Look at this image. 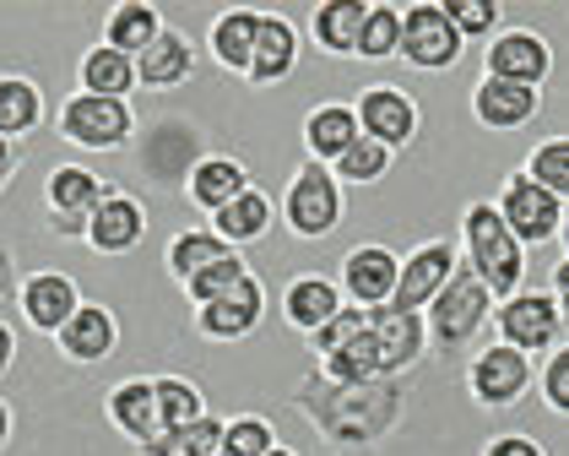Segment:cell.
<instances>
[{
  "mask_svg": "<svg viewBox=\"0 0 569 456\" xmlns=\"http://www.w3.org/2000/svg\"><path fill=\"white\" fill-rule=\"evenodd\" d=\"M222 440V413H201L190 424H174L163 435H152L147 446H136L141 456H212Z\"/></svg>",
  "mask_w": 569,
  "mask_h": 456,
  "instance_id": "cell-34",
  "label": "cell"
},
{
  "mask_svg": "<svg viewBox=\"0 0 569 456\" xmlns=\"http://www.w3.org/2000/svg\"><path fill=\"white\" fill-rule=\"evenodd\" d=\"M17 310H22V320L33 326V331H44V337H54L66 320L82 310V288H77V277L71 272H28L22 282H17Z\"/></svg>",
  "mask_w": 569,
  "mask_h": 456,
  "instance_id": "cell-17",
  "label": "cell"
},
{
  "mask_svg": "<svg viewBox=\"0 0 569 456\" xmlns=\"http://www.w3.org/2000/svg\"><path fill=\"white\" fill-rule=\"evenodd\" d=\"M352 120H358V137L380 141L401 158L418 137V98L407 88H391V82H369L352 98Z\"/></svg>",
  "mask_w": 569,
  "mask_h": 456,
  "instance_id": "cell-12",
  "label": "cell"
},
{
  "mask_svg": "<svg viewBox=\"0 0 569 456\" xmlns=\"http://www.w3.org/2000/svg\"><path fill=\"white\" fill-rule=\"evenodd\" d=\"M17 282H22L17 256H11V245H0V299H17Z\"/></svg>",
  "mask_w": 569,
  "mask_h": 456,
  "instance_id": "cell-46",
  "label": "cell"
},
{
  "mask_svg": "<svg viewBox=\"0 0 569 456\" xmlns=\"http://www.w3.org/2000/svg\"><path fill=\"white\" fill-rule=\"evenodd\" d=\"M493 305H499V299L482 288L478 277L467 272V267H456V272H450V282L439 288L435 299H429V310H423L429 348H435V354H467L482 331H488Z\"/></svg>",
  "mask_w": 569,
  "mask_h": 456,
  "instance_id": "cell-3",
  "label": "cell"
},
{
  "mask_svg": "<svg viewBox=\"0 0 569 456\" xmlns=\"http://www.w3.org/2000/svg\"><path fill=\"white\" fill-rule=\"evenodd\" d=\"M266 456H299V452H293V446H282V440H277V446H271V452H266Z\"/></svg>",
  "mask_w": 569,
  "mask_h": 456,
  "instance_id": "cell-50",
  "label": "cell"
},
{
  "mask_svg": "<svg viewBox=\"0 0 569 456\" xmlns=\"http://www.w3.org/2000/svg\"><path fill=\"white\" fill-rule=\"evenodd\" d=\"M141 239H147V207H141V196L120 190V185H109L103 201L92 207L82 245L98 250V256H131Z\"/></svg>",
  "mask_w": 569,
  "mask_h": 456,
  "instance_id": "cell-15",
  "label": "cell"
},
{
  "mask_svg": "<svg viewBox=\"0 0 569 456\" xmlns=\"http://www.w3.org/2000/svg\"><path fill=\"white\" fill-rule=\"evenodd\" d=\"M299 71V22H288L282 11H261V33H256V54L244 82L250 88H282Z\"/></svg>",
  "mask_w": 569,
  "mask_h": 456,
  "instance_id": "cell-20",
  "label": "cell"
},
{
  "mask_svg": "<svg viewBox=\"0 0 569 456\" xmlns=\"http://www.w3.org/2000/svg\"><path fill=\"white\" fill-rule=\"evenodd\" d=\"M11 435H17V413H11V403L0 397V452L11 446Z\"/></svg>",
  "mask_w": 569,
  "mask_h": 456,
  "instance_id": "cell-49",
  "label": "cell"
},
{
  "mask_svg": "<svg viewBox=\"0 0 569 456\" xmlns=\"http://www.w3.org/2000/svg\"><path fill=\"white\" fill-rule=\"evenodd\" d=\"M337 310H342V288H337V277H326V272H299L288 282V294H282V320L299 337L320 331Z\"/></svg>",
  "mask_w": 569,
  "mask_h": 456,
  "instance_id": "cell-27",
  "label": "cell"
},
{
  "mask_svg": "<svg viewBox=\"0 0 569 456\" xmlns=\"http://www.w3.org/2000/svg\"><path fill=\"white\" fill-rule=\"evenodd\" d=\"M282 228L293 239H331L337 228L348 224V190L337 185V175L326 163H299L293 180L282 190V207H277Z\"/></svg>",
  "mask_w": 569,
  "mask_h": 456,
  "instance_id": "cell-5",
  "label": "cell"
},
{
  "mask_svg": "<svg viewBox=\"0 0 569 456\" xmlns=\"http://www.w3.org/2000/svg\"><path fill=\"white\" fill-rule=\"evenodd\" d=\"M456 267H461V245H456V239H423L412 256H396L391 310H401V316H423L429 299L450 282Z\"/></svg>",
  "mask_w": 569,
  "mask_h": 456,
  "instance_id": "cell-10",
  "label": "cell"
},
{
  "mask_svg": "<svg viewBox=\"0 0 569 456\" xmlns=\"http://www.w3.org/2000/svg\"><path fill=\"white\" fill-rule=\"evenodd\" d=\"M44 126V88L22 71H0V141L33 137Z\"/></svg>",
  "mask_w": 569,
  "mask_h": 456,
  "instance_id": "cell-29",
  "label": "cell"
},
{
  "mask_svg": "<svg viewBox=\"0 0 569 456\" xmlns=\"http://www.w3.org/2000/svg\"><path fill=\"white\" fill-rule=\"evenodd\" d=\"M456 245H461V267L478 277L493 299H510L526 282V245L505 228V218L493 212V201H472L461 212Z\"/></svg>",
  "mask_w": 569,
  "mask_h": 456,
  "instance_id": "cell-2",
  "label": "cell"
},
{
  "mask_svg": "<svg viewBox=\"0 0 569 456\" xmlns=\"http://www.w3.org/2000/svg\"><path fill=\"white\" fill-rule=\"evenodd\" d=\"M531 386L542 391L548 413H569V343L565 348H553V354H542V365H537V375H531Z\"/></svg>",
  "mask_w": 569,
  "mask_h": 456,
  "instance_id": "cell-43",
  "label": "cell"
},
{
  "mask_svg": "<svg viewBox=\"0 0 569 456\" xmlns=\"http://www.w3.org/2000/svg\"><path fill=\"white\" fill-rule=\"evenodd\" d=\"M244 185H250V175H244V163H239V158H228V152H207V158H196V169L184 175V201H190L201 218H212V212L228 207Z\"/></svg>",
  "mask_w": 569,
  "mask_h": 456,
  "instance_id": "cell-26",
  "label": "cell"
},
{
  "mask_svg": "<svg viewBox=\"0 0 569 456\" xmlns=\"http://www.w3.org/2000/svg\"><path fill=\"white\" fill-rule=\"evenodd\" d=\"M439 6H445L450 28L461 33V44H467V39H493V33H499V6H493V0H439Z\"/></svg>",
  "mask_w": 569,
  "mask_h": 456,
  "instance_id": "cell-42",
  "label": "cell"
},
{
  "mask_svg": "<svg viewBox=\"0 0 569 456\" xmlns=\"http://www.w3.org/2000/svg\"><path fill=\"white\" fill-rule=\"evenodd\" d=\"M244 272H250V261H244V250H233V256H222L218 267L196 272L190 282H179V288H184V299H190V305H212V299H218V294H228V288H233Z\"/></svg>",
  "mask_w": 569,
  "mask_h": 456,
  "instance_id": "cell-41",
  "label": "cell"
},
{
  "mask_svg": "<svg viewBox=\"0 0 569 456\" xmlns=\"http://www.w3.org/2000/svg\"><path fill=\"white\" fill-rule=\"evenodd\" d=\"M299 418L331 446L337 456H369L391 440L412 413V375H380V380H326L320 369H309L288 397Z\"/></svg>",
  "mask_w": 569,
  "mask_h": 456,
  "instance_id": "cell-1",
  "label": "cell"
},
{
  "mask_svg": "<svg viewBox=\"0 0 569 456\" xmlns=\"http://www.w3.org/2000/svg\"><path fill=\"white\" fill-rule=\"evenodd\" d=\"M54 137L82 147V152H114L131 147L136 137V109L126 98H92V92H71L54 109Z\"/></svg>",
  "mask_w": 569,
  "mask_h": 456,
  "instance_id": "cell-6",
  "label": "cell"
},
{
  "mask_svg": "<svg viewBox=\"0 0 569 456\" xmlns=\"http://www.w3.org/2000/svg\"><path fill=\"white\" fill-rule=\"evenodd\" d=\"M391 163H396L391 147H380V141L358 137L348 152H342V158L331 163V175H337V185H342V190H348V185H380L386 175H391Z\"/></svg>",
  "mask_w": 569,
  "mask_h": 456,
  "instance_id": "cell-35",
  "label": "cell"
},
{
  "mask_svg": "<svg viewBox=\"0 0 569 456\" xmlns=\"http://www.w3.org/2000/svg\"><path fill=\"white\" fill-rule=\"evenodd\" d=\"M212 456H222V452H212Z\"/></svg>",
  "mask_w": 569,
  "mask_h": 456,
  "instance_id": "cell-51",
  "label": "cell"
},
{
  "mask_svg": "<svg viewBox=\"0 0 569 456\" xmlns=\"http://www.w3.org/2000/svg\"><path fill=\"white\" fill-rule=\"evenodd\" d=\"M256 33H261V11L256 6H228L207 22V49L228 77H244L250 71V54H256Z\"/></svg>",
  "mask_w": 569,
  "mask_h": 456,
  "instance_id": "cell-25",
  "label": "cell"
},
{
  "mask_svg": "<svg viewBox=\"0 0 569 456\" xmlns=\"http://www.w3.org/2000/svg\"><path fill=\"white\" fill-rule=\"evenodd\" d=\"M531 375H537V365L526 354L505 348V343H482L478 354L467 359V397L488 413H505V408H516V403H526Z\"/></svg>",
  "mask_w": 569,
  "mask_h": 456,
  "instance_id": "cell-9",
  "label": "cell"
},
{
  "mask_svg": "<svg viewBox=\"0 0 569 456\" xmlns=\"http://www.w3.org/2000/svg\"><path fill=\"white\" fill-rule=\"evenodd\" d=\"M109 180H98L88 163H60L44 180V228L54 239H82L92 207L103 201Z\"/></svg>",
  "mask_w": 569,
  "mask_h": 456,
  "instance_id": "cell-11",
  "label": "cell"
},
{
  "mask_svg": "<svg viewBox=\"0 0 569 456\" xmlns=\"http://www.w3.org/2000/svg\"><path fill=\"white\" fill-rule=\"evenodd\" d=\"M271 446H277V429H271V418H261V413L222 418V440H218L222 456H266Z\"/></svg>",
  "mask_w": 569,
  "mask_h": 456,
  "instance_id": "cell-40",
  "label": "cell"
},
{
  "mask_svg": "<svg viewBox=\"0 0 569 456\" xmlns=\"http://www.w3.org/2000/svg\"><path fill=\"white\" fill-rule=\"evenodd\" d=\"M542 109V88H521V82H499V77H478L472 88V120L482 131H521Z\"/></svg>",
  "mask_w": 569,
  "mask_h": 456,
  "instance_id": "cell-22",
  "label": "cell"
},
{
  "mask_svg": "<svg viewBox=\"0 0 569 456\" xmlns=\"http://www.w3.org/2000/svg\"><path fill=\"white\" fill-rule=\"evenodd\" d=\"M363 320H369V310H358V305H342L337 316H331L326 326H320V331H309L305 343L315 348V359H326L331 348H342V343H352V337L363 331Z\"/></svg>",
  "mask_w": 569,
  "mask_h": 456,
  "instance_id": "cell-44",
  "label": "cell"
},
{
  "mask_svg": "<svg viewBox=\"0 0 569 456\" xmlns=\"http://www.w3.org/2000/svg\"><path fill=\"white\" fill-rule=\"evenodd\" d=\"M396 44H401V6L380 0V6H363V28H358V49L363 60H396Z\"/></svg>",
  "mask_w": 569,
  "mask_h": 456,
  "instance_id": "cell-37",
  "label": "cell"
},
{
  "mask_svg": "<svg viewBox=\"0 0 569 456\" xmlns=\"http://www.w3.org/2000/svg\"><path fill=\"white\" fill-rule=\"evenodd\" d=\"M553 71V49L537 28H505L493 33L482 49V77H499V82H521V88H542Z\"/></svg>",
  "mask_w": 569,
  "mask_h": 456,
  "instance_id": "cell-13",
  "label": "cell"
},
{
  "mask_svg": "<svg viewBox=\"0 0 569 456\" xmlns=\"http://www.w3.org/2000/svg\"><path fill=\"white\" fill-rule=\"evenodd\" d=\"M521 175L531 185H542L548 196H569V141L565 137H542L526 152Z\"/></svg>",
  "mask_w": 569,
  "mask_h": 456,
  "instance_id": "cell-39",
  "label": "cell"
},
{
  "mask_svg": "<svg viewBox=\"0 0 569 456\" xmlns=\"http://www.w3.org/2000/svg\"><path fill=\"white\" fill-rule=\"evenodd\" d=\"M196 77V39L184 28H163L152 44L136 54V88L147 92H174Z\"/></svg>",
  "mask_w": 569,
  "mask_h": 456,
  "instance_id": "cell-21",
  "label": "cell"
},
{
  "mask_svg": "<svg viewBox=\"0 0 569 456\" xmlns=\"http://www.w3.org/2000/svg\"><path fill=\"white\" fill-rule=\"evenodd\" d=\"M358 28H363V0H320L305 22L309 44L320 54H337V60L358 49Z\"/></svg>",
  "mask_w": 569,
  "mask_h": 456,
  "instance_id": "cell-32",
  "label": "cell"
},
{
  "mask_svg": "<svg viewBox=\"0 0 569 456\" xmlns=\"http://www.w3.org/2000/svg\"><path fill=\"white\" fill-rule=\"evenodd\" d=\"M152 397H158V418H163V429L190 424V418H201V413H207L201 386H196V380H184V375H152Z\"/></svg>",
  "mask_w": 569,
  "mask_h": 456,
  "instance_id": "cell-38",
  "label": "cell"
},
{
  "mask_svg": "<svg viewBox=\"0 0 569 456\" xmlns=\"http://www.w3.org/2000/svg\"><path fill=\"white\" fill-rule=\"evenodd\" d=\"M337 288H342V305H358V310H380L391 305L396 288V250L391 245H352L337 267Z\"/></svg>",
  "mask_w": 569,
  "mask_h": 456,
  "instance_id": "cell-16",
  "label": "cell"
},
{
  "mask_svg": "<svg viewBox=\"0 0 569 456\" xmlns=\"http://www.w3.org/2000/svg\"><path fill=\"white\" fill-rule=\"evenodd\" d=\"M569 310L548 294V288H516L510 299H499L493 305V343H505V348H516L526 359H537V354H553V348H565L569 343Z\"/></svg>",
  "mask_w": 569,
  "mask_h": 456,
  "instance_id": "cell-4",
  "label": "cell"
},
{
  "mask_svg": "<svg viewBox=\"0 0 569 456\" xmlns=\"http://www.w3.org/2000/svg\"><path fill=\"white\" fill-rule=\"evenodd\" d=\"M461 33L450 28L445 6L439 0H418V6H401V44H396V60L412 66V71H456L461 60Z\"/></svg>",
  "mask_w": 569,
  "mask_h": 456,
  "instance_id": "cell-7",
  "label": "cell"
},
{
  "mask_svg": "<svg viewBox=\"0 0 569 456\" xmlns=\"http://www.w3.org/2000/svg\"><path fill=\"white\" fill-rule=\"evenodd\" d=\"M299 141H305L309 163H326V169H331L352 141H358L352 103H315V109L305 115V126H299Z\"/></svg>",
  "mask_w": 569,
  "mask_h": 456,
  "instance_id": "cell-28",
  "label": "cell"
},
{
  "mask_svg": "<svg viewBox=\"0 0 569 456\" xmlns=\"http://www.w3.org/2000/svg\"><path fill=\"white\" fill-rule=\"evenodd\" d=\"M17 169H22V147L17 141H0V190L17 180Z\"/></svg>",
  "mask_w": 569,
  "mask_h": 456,
  "instance_id": "cell-48",
  "label": "cell"
},
{
  "mask_svg": "<svg viewBox=\"0 0 569 456\" xmlns=\"http://www.w3.org/2000/svg\"><path fill=\"white\" fill-rule=\"evenodd\" d=\"M261 320H266V288L256 272H244L212 305H196V331L207 343H244Z\"/></svg>",
  "mask_w": 569,
  "mask_h": 456,
  "instance_id": "cell-14",
  "label": "cell"
},
{
  "mask_svg": "<svg viewBox=\"0 0 569 456\" xmlns=\"http://www.w3.org/2000/svg\"><path fill=\"white\" fill-rule=\"evenodd\" d=\"M493 212L505 218V228L521 239L526 250L531 245H553L565 234V196H548L542 185H531L521 169H510L499 196H493Z\"/></svg>",
  "mask_w": 569,
  "mask_h": 456,
  "instance_id": "cell-8",
  "label": "cell"
},
{
  "mask_svg": "<svg viewBox=\"0 0 569 456\" xmlns=\"http://www.w3.org/2000/svg\"><path fill=\"white\" fill-rule=\"evenodd\" d=\"M478 456H548V446L531 440V435H521V429H505V435H493Z\"/></svg>",
  "mask_w": 569,
  "mask_h": 456,
  "instance_id": "cell-45",
  "label": "cell"
},
{
  "mask_svg": "<svg viewBox=\"0 0 569 456\" xmlns=\"http://www.w3.org/2000/svg\"><path fill=\"white\" fill-rule=\"evenodd\" d=\"M77 92H92V98H126V103H131L136 60L120 54V49H109V44H88V54L77 60Z\"/></svg>",
  "mask_w": 569,
  "mask_h": 456,
  "instance_id": "cell-31",
  "label": "cell"
},
{
  "mask_svg": "<svg viewBox=\"0 0 569 456\" xmlns=\"http://www.w3.org/2000/svg\"><path fill=\"white\" fill-rule=\"evenodd\" d=\"M369 343H375V359H380V375H407L429 354V331H423V316H401L391 305L369 310Z\"/></svg>",
  "mask_w": 569,
  "mask_h": 456,
  "instance_id": "cell-19",
  "label": "cell"
},
{
  "mask_svg": "<svg viewBox=\"0 0 569 456\" xmlns=\"http://www.w3.org/2000/svg\"><path fill=\"white\" fill-rule=\"evenodd\" d=\"M11 365H17V326L0 316V380L11 375Z\"/></svg>",
  "mask_w": 569,
  "mask_h": 456,
  "instance_id": "cell-47",
  "label": "cell"
},
{
  "mask_svg": "<svg viewBox=\"0 0 569 456\" xmlns=\"http://www.w3.org/2000/svg\"><path fill=\"white\" fill-rule=\"evenodd\" d=\"M54 348L71 365H103L120 348V316L109 305H98V299H82V310L54 331Z\"/></svg>",
  "mask_w": 569,
  "mask_h": 456,
  "instance_id": "cell-18",
  "label": "cell"
},
{
  "mask_svg": "<svg viewBox=\"0 0 569 456\" xmlns=\"http://www.w3.org/2000/svg\"><path fill=\"white\" fill-rule=\"evenodd\" d=\"M163 28H169V22H163V11H158L152 0H120V6L103 11V39H98V44L120 49V54H131L136 60V54L152 44Z\"/></svg>",
  "mask_w": 569,
  "mask_h": 456,
  "instance_id": "cell-30",
  "label": "cell"
},
{
  "mask_svg": "<svg viewBox=\"0 0 569 456\" xmlns=\"http://www.w3.org/2000/svg\"><path fill=\"white\" fill-rule=\"evenodd\" d=\"M271 224H277V201L266 196L261 185H244L228 207H218L212 218H207V228L218 234L222 245H233V250H244V245H261L266 234H271Z\"/></svg>",
  "mask_w": 569,
  "mask_h": 456,
  "instance_id": "cell-23",
  "label": "cell"
},
{
  "mask_svg": "<svg viewBox=\"0 0 569 456\" xmlns=\"http://www.w3.org/2000/svg\"><path fill=\"white\" fill-rule=\"evenodd\" d=\"M103 413H109L114 435H126L131 446H147L152 435H163L158 397H152V375H131V380H120V386L103 397Z\"/></svg>",
  "mask_w": 569,
  "mask_h": 456,
  "instance_id": "cell-24",
  "label": "cell"
},
{
  "mask_svg": "<svg viewBox=\"0 0 569 456\" xmlns=\"http://www.w3.org/2000/svg\"><path fill=\"white\" fill-rule=\"evenodd\" d=\"M222 256H233V245H222L212 228H179L174 239H169V250H163V267H169L174 282H190L196 272L218 267Z\"/></svg>",
  "mask_w": 569,
  "mask_h": 456,
  "instance_id": "cell-33",
  "label": "cell"
},
{
  "mask_svg": "<svg viewBox=\"0 0 569 456\" xmlns=\"http://www.w3.org/2000/svg\"><path fill=\"white\" fill-rule=\"evenodd\" d=\"M315 369H320L326 380H342V386H352V380H380V359H375V343H369V320H363V331H358L352 343L331 348Z\"/></svg>",
  "mask_w": 569,
  "mask_h": 456,
  "instance_id": "cell-36",
  "label": "cell"
}]
</instances>
